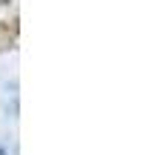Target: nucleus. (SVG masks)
<instances>
[{"label":"nucleus","mask_w":155,"mask_h":155,"mask_svg":"<svg viewBox=\"0 0 155 155\" xmlns=\"http://www.w3.org/2000/svg\"><path fill=\"white\" fill-rule=\"evenodd\" d=\"M0 155H9V150H6V147H0Z\"/></svg>","instance_id":"f257e3e1"}]
</instances>
